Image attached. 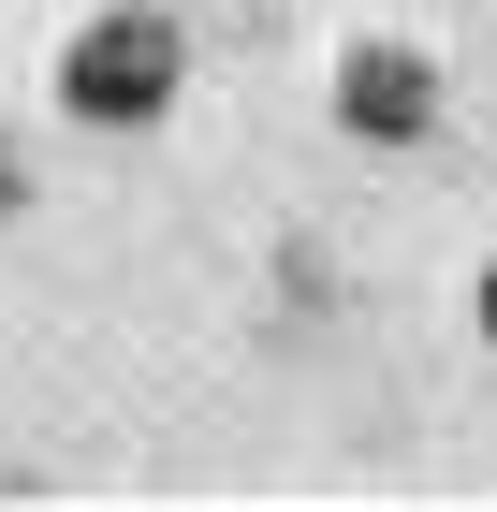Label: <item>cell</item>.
<instances>
[{"instance_id":"4","label":"cell","mask_w":497,"mask_h":512,"mask_svg":"<svg viewBox=\"0 0 497 512\" xmlns=\"http://www.w3.org/2000/svg\"><path fill=\"white\" fill-rule=\"evenodd\" d=\"M0 205H15V147H0Z\"/></svg>"},{"instance_id":"3","label":"cell","mask_w":497,"mask_h":512,"mask_svg":"<svg viewBox=\"0 0 497 512\" xmlns=\"http://www.w3.org/2000/svg\"><path fill=\"white\" fill-rule=\"evenodd\" d=\"M468 308H483V352H497V264H483V278H468Z\"/></svg>"},{"instance_id":"2","label":"cell","mask_w":497,"mask_h":512,"mask_svg":"<svg viewBox=\"0 0 497 512\" xmlns=\"http://www.w3.org/2000/svg\"><path fill=\"white\" fill-rule=\"evenodd\" d=\"M337 118L366 147H424L439 132V74H424V44H351L337 59Z\"/></svg>"},{"instance_id":"1","label":"cell","mask_w":497,"mask_h":512,"mask_svg":"<svg viewBox=\"0 0 497 512\" xmlns=\"http://www.w3.org/2000/svg\"><path fill=\"white\" fill-rule=\"evenodd\" d=\"M176 74H191V44H176V15H147V0H117V15H88V30L59 44V103H74L88 132H147L161 103H176Z\"/></svg>"}]
</instances>
